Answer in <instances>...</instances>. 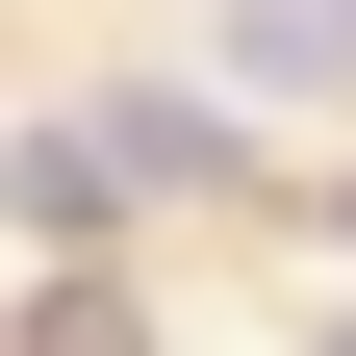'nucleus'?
I'll return each mask as SVG.
<instances>
[{
	"label": "nucleus",
	"instance_id": "obj_1",
	"mask_svg": "<svg viewBox=\"0 0 356 356\" xmlns=\"http://www.w3.org/2000/svg\"><path fill=\"white\" fill-rule=\"evenodd\" d=\"M229 102H356V0H204Z\"/></svg>",
	"mask_w": 356,
	"mask_h": 356
},
{
	"label": "nucleus",
	"instance_id": "obj_2",
	"mask_svg": "<svg viewBox=\"0 0 356 356\" xmlns=\"http://www.w3.org/2000/svg\"><path fill=\"white\" fill-rule=\"evenodd\" d=\"M0 204H26L51 254H102V229H127V178H102V127H26V153H0Z\"/></svg>",
	"mask_w": 356,
	"mask_h": 356
},
{
	"label": "nucleus",
	"instance_id": "obj_3",
	"mask_svg": "<svg viewBox=\"0 0 356 356\" xmlns=\"http://www.w3.org/2000/svg\"><path fill=\"white\" fill-rule=\"evenodd\" d=\"M26 356H153V331H127V280H51V305H26Z\"/></svg>",
	"mask_w": 356,
	"mask_h": 356
},
{
	"label": "nucleus",
	"instance_id": "obj_4",
	"mask_svg": "<svg viewBox=\"0 0 356 356\" xmlns=\"http://www.w3.org/2000/svg\"><path fill=\"white\" fill-rule=\"evenodd\" d=\"M331 356H356V331H331Z\"/></svg>",
	"mask_w": 356,
	"mask_h": 356
}]
</instances>
